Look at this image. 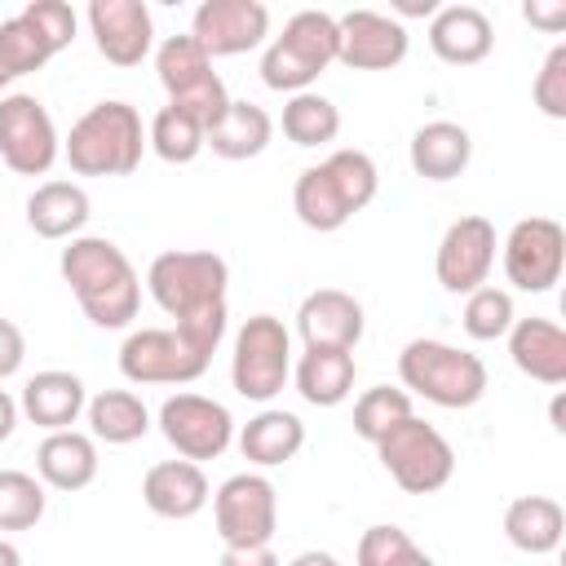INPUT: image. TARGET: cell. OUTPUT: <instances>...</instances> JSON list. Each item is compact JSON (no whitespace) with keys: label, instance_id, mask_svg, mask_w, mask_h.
<instances>
[{"label":"cell","instance_id":"cell-39","mask_svg":"<svg viewBox=\"0 0 566 566\" xmlns=\"http://www.w3.org/2000/svg\"><path fill=\"white\" fill-rule=\"evenodd\" d=\"M531 97L539 106V115L548 119H566V44H553L535 84H531Z\"/></svg>","mask_w":566,"mask_h":566},{"label":"cell","instance_id":"cell-5","mask_svg":"<svg viewBox=\"0 0 566 566\" xmlns=\"http://www.w3.org/2000/svg\"><path fill=\"white\" fill-rule=\"evenodd\" d=\"M398 380L407 385V394H420L433 407L460 411L486 394V363L460 345L416 336L398 354Z\"/></svg>","mask_w":566,"mask_h":566},{"label":"cell","instance_id":"cell-10","mask_svg":"<svg viewBox=\"0 0 566 566\" xmlns=\"http://www.w3.org/2000/svg\"><path fill=\"white\" fill-rule=\"evenodd\" d=\"M292 376V332L274 314H252L234 332V354H230V385L248 402H270L283 394Z\"/></svg>","mask_w":566,"mask_h":566},{"label":"cell","instance_id":"cell-19","mask_svg":"<svg viewBox=\"0 0 566 566\" xmlns=\"http://www.w3.org/2000/svg\"><path fill=\"white\" fill-rule=\"evenodd\" d=\"M88 31L106 62L137 66L155 44V22L146 0H93L88 4Z\"/></svg>","mask_w":566,"mask_h":566},{"label":"cell","instance_id":"cell-27","mask_svg":"<svg viewBox=\"0 0 566 566\" xmlns=\"http://www.w3.org/2000/svg\"><path fill=\"white\" fill-rule=\"evenodd\" d=\"M88 217H93V203L80 181H40L27 195V226L40 239H80Z\"/></svg>","mask_w":566,"mask_h":566},{"label":"cell","instance_id":"cell-16","mask_svg":"<svg viewBox=\"0 0 566 566\" xmlns=\"http://www.w3.org/2000/svg\"><path fill=\"white\" fill-rule=\"evenodd\" d=\"M495 226L478 212L460 217L447 226L442 243H438V256H433V274L442 283V292L451 296H469L478 292L486 279H491V265H495Z\"/></svg>","mask_w":566,"mask_h":566},{"label":"cell","instance_id":"cell-42","mask_svg":"<svg viewBox=\"0 0 566 566\" xmlns=\"http://www.w3.org/2000/svg\"><path fill=\"white\" fill-rule=\"evenodd\" d=\"M217 566H283V562H279L274 548L265 544V548H226Z\"/></svg>","mask_w":566,"mask_h":566},{"label":"cell","instance_id":"cell-33","mask_svg":"<svg viewBox=\"0 0 566 566\" xmlns=\"http://www.w3.org/2000/svg\"><path fill=\"white\" fill-rule=\"evenodd\" d=\"M336 133H340V111L332 97L305 88L283 102V137L292 146H327L336 142Z\"/></svg>","mask_w":566,"mask_h":566},{"label":"cell","instance_id":"cell-14","mask_svg":"<svg viewBox=\"0 0 566 566\" xmlns=\"http://www.w3.org/2000/svg\"><path fill=\"white\" fill-rule=\"evenodd\" d=\"M159 433L181 460H217L234 442V416L208 394H172L159 407Z\"/></svg>","mask_w":566,"mask_h":566},{"label":"cell","instance_id":"cell-41","mask_svg":"<svg viewBox=\"0 0 566 566\" xmlns=\"http://www.w3.org/2000/svg\"><path fill=\"white\" fill-rule=\"evenodd\" d=\"M522 18H526L531 27L557 35V31H566V0H526V4H522Z\"/></svg>","mask_w":566,"mask_h":566},{"label":"cell","instance_id":"cell-17","mask_svg":"<svg viewBox=\"0 0 566 566\" xmlns=\"http://www.w3.org/2000/svg\"><path fill=\"white\" fill-rule=\"evenodd\" d=\"M407 27L380 9H349L336 18V62L349 71H389L407 57Z\"/></svg>","mask_w":566,"mask_h":566},{"label":"cell","instance_id":"cell-38","mask_svg":"<svg viewBox=\"0 0 566 566\" xmlns=\"http://www.w3.org/2000/svg\"><path fill=\"white\" fill-rule=\"evenodd\" d=\"M513 318H517L513 314V296L504 287L482 283L478 292L464 296V332L473 340H500V336H509Z\"/></svg>","mask_w":566,"mask_h":566},{"label":"cell","instance_id":"cell-47","mask_svg":"<svg viewBox=\"0 0 566 566\" xmlns=\"http://www.w3.org/2000/svg\"><path fill=\"white\" fill-rule=\"evenodd\" d=\"M548 416H553V429H557V433H566V424H562V394L553 398V411H548Z\"/></svg>","mask_w":566,"mask_h":566},{"label":"cell","instance_id":"cell-37","mask_svg":"<svg viewBox=\"0 0 566 566\" xmlns=\"http://www.w3.org/2000/svg\"><path fill=\"white\" fill-rule=\"evenodd\" d=\"M44 517V482L22 469H0V531H31Z\"/></svg>","mask_w":566,"mask_h":566},{"label":"cell","instance_id":"cell-7","mask_svg":"<svg viewBox=\"0 0 566 566\" xmlns=\"http://www.w3.org/2000/svg\"><path fill=\"white\" fill-rule=\"evenodd\" d=\"M75 40V9L66 0H31L22 13L0 18V88L40 71Z\"/></svg>","mask_w":566,"mask_h":566},{"label":"cell","instance_id":"cell-36","mask_svg":"<svg viewBox=\"0 0 566 566\" xmlns=\"http://www.w3.org/2000/svg\"><path fill=\"white\" fill-rule=\"evenodd\" d=\"M358 566H438L402 526L394 522H380V526H367L358 535Z\"/></svg>","mask_w":566,"mask_h":566},{"label":"cell","instance_id":"cell-18","mask_svg":"<svg viewBox=\"0 0 566 566\" xmlns=\"http://www.w3.org/2000/svg\"><path fill=\"white\" fill-rule=\"evenodd\" d=\"M190 35L208 57H234L270 35V9L261 0H203L190 18Z\"/></svg>","mask_w":566,"mask_h":566},{"label":"cell","instance_id":"cell-28","mask_svg":"<svg viewBox=\"0 0 566 566\" xmlns=\"http://www.w3.org/2000/svg\"><path fill=\"white\" fill-rule=\"evenodd\" d=\"M301 447H305V424H301L296 411H283V407H265V411H256V416L239 429V451H243V460L256 464V469L287 464Z\"/></svg>","mask_w":566,"mask_h":566},{"label":"cell","instance_id":"cell-22","mask_svg":"<svg viewBox=\"0 0 566 566\" xmlns=\"http://www.w3.org/2000/svg\"><path fill=\"white\" fill-rule=\"evenodd\" d=\"M142 500L155 517L186 522L212 500V491H208V478L195 460H159L142 478Z\"/></svg>","mask_w":566,"mask_h":566},{"label":"cell","instance_id":"cell-12","mask_svg":"<svg viewBox=\"0 0 566 566\" xmlns=\"http://www.w3.org/2000/svg\"><path fill=\"white\" fill-rule=\"evenodd\" d=\"M212 522L226 548H265L279 531V491L265 473H234L212 491Z\"/></svg>","mask_w":566,"mask_h":566},{"label":"cell","instance_id":"cell-11","mask_svg":"<svg viewBox=\"0 0 566 566\" xmlns=\"http://www.w3.org/2000/svg\"><path fill=\"white\" fill-rule=\"evenodd\" d=\"M376 455L407 495H433L455 473V447L420 416H407L398 429H389L376 442Z\"/></svg>","mask_w":566,"mask_h":566},{"label":"cell","instance_id":"cell-34","mask_svg":"<svg viewBox=\"0 0 566 566\" xmlns=\"http://www.w3.org/2000/svg\"><path fill=\"white\" fill-rule=\"evenodd\" d=\"M146 146L164 159V164H190L203 150V124L177 106H159L150 128H146Z\"/></svg>","mask_w":566,"mask_h":566},{"label":"cell","instance_id":"cell-45","mask_svg":"<svg viewBox=\"0 0 566 566\" xmlns=\"http://www.w3.org/2000/svg\"><path fill=\"white\" fill-rule=\"evenodd\" d=\"M287 566H340V562H336L327 548H305V553H296Z\"/></svg>","mask_w":566,"mask_h":566},{"label":"cell","instance_id":"cell-30","mask_svg":"<svg viewBox=\"0 0 566 566\" xmlns=\"http://www.w3.org/2000/svg\"><path fill=\"white\" fill-rule=\"evenodd\" d=\"M562 535H566V513L553 495H517L504 509V539L517 553L544 557L562 544Z\"/></svg>","mask_w":566,"mask_h":566},{"label":"cell","instance_id":"cell-24","mask_svg":"<svg viewBox=\"0 0 566 566\" xmlns=\"http://www.w3.org/2000/svg\"><path fill=\"white\" fill-rule=\"evenodd\" d=\"M84 407H88L84 380H80L75 371H57V367L35 371V376L22 385V398H18V411H22L31 424L49 429V433L71 429Z\"/></svg>","mask_w":566,"mask_h":566},{"label":"cell","instance_id":"cell-13","mask_svg":"<svg viewBox=\"0 0 566 566\" xmlns=\"http://www.w3.org/2000/svg\"><path fill=\"white\" fill-rule=\"evenodd\" d=\"M62 155V137L53 128V115L31 93H4L0 97V159L18 177H44Z\"/></svg>","mask_w":566,"mask_h":566},{"label":"cell","instance_id":"cell-40","mask_svg":"<svg viewBox=\"0 0 566 566\" xmlns=\"http://www.w3.org/2000/svg\"><path fill=\"white\" fill-rule=\"evenodd\" d=\"M22 358H27V336H22V327L9 323V318H0V380L18 376Z\"/></svg>","mask_w":566,"mask_h":566},{"label":"cell","instance_id":"cell-4","mask_svg":"<svg viewBox=\"0 0 566 566\" xmlns=\"http://www.w3.org/2000/svg\"><path fill=\"white\" fill-rule=\"evenodd\" d=\"M142 150H146L142 115L119 97L88 106L62 142V155L80 177H128L142 164Z\"/></svg>","mask_w":566,"mask_h":566},{"label":"cell","instance_id":"cell-15","mask_svg":"<svg viewBox=\"0 0 566 566\" xmlns=\"http://www.w3.org/2000/svg\"><path fill=\"white\" fill-rule=\"evenodd\" d=\"M566 265V230L553 217H522L504 239V279L517 292H553Z\"/></svg>","mask_w":566,"mask_h":566},{"label":"cell","instance_id":"cell-46","mask_svg":"<svg viewBox=\"0 0 566 566\" xmlns=\"http://www.w3.org/2000/svg\"><path fill=\"white\" fill-rule=\"evenodd\" d=\"M0 566H22V553L9 539H0Z\"/></svg>","mask_w":566,"mask_h":566},{"label":"cell","instance_id":"cell-3","mask_svg":"<svg viewBox=\"0 0 566 566\" xmlns=\"http://www.w3.org/2000/svg\"><path fill=\"white\" fill-rule=\"evenodd\" d=\"M380 190V172L367 150H332L323 164L301 168L292 186V208L305 230L332 234L340 230L354 212H363Z\"/></svg>","mask_w":566,"mask_h":566},{"label":"cell","instance_id":"cell-35","mask_svg":"<svg viewBox=\"0 0 566 566\" xmlns=\"http://www.w3.org/2000/svg\"><path fill=\"white\" fill-rule=\"evenodd\" d=\"M407 416H416L411 411V394L407 389H394V385H371L358 402H354V433L363 438V442H380L389 429H398Z\"/></svg>","mask_w":566,"mask_h":566},{"label":"cell","instance_id":"cell-21","mask_svg":"<svg viewBox=\"0 0 566 566\" xmlns=\"http://www.w3.org/2000/svg\"><path fill=\"white\" fill-rule=\"evenodd\" d=\"M495 27L478 4H442L429 18V49L447 66H473L491 53Z\"/></svg>","mask_w":566,"mask_h":566},{"label":"cell","instance_id":"cell-6","mask_svg":"<svg viewBox=\"0 0 566 566\" xmlns=\"http://www.w3.org/2000/svg\"><path fill=\"white\" fill-rule=\"evenodd\" d=\"M336 62V18L323 9H296L261 53V80L274 93H305Z\"/></svg>","mask_w":566,"mask_h":566},{"label":"cell","instance_id":"cell-25","mask_svg":"<svg viewBox=\"0 0 566 566\" xmlns=\"http://www.w3.org/2000/svg\"><path fill=\"white\" fill-rule=\"evenodd\" d=\"M411 172L424 181H451L473 159V137L455 119H429L411 133Z\"/></svg>","mask_w":566,"mask_h":566},{"label":"cell","instance_id":"cell-23","mask_svg":"<svg viewBox=\"0 0 566 566\" xmlns=\"http://www.w3.org/2000/svg\"><path fill=\"white\" fill-rule=\"evenodd\" d=\"M509 358L522 376L539 385H566V332L553 318H513L509 327Z\"/></svg>","mask_w":566,"mask_h":566},{"label":"cell","instance_id":"cell-44","mask_svg":"<svg viewBox=\"0 0 566 566\" xmlns=\"http://www.w3.org/2000/svg\"><path fill=\"white\" fill-rule=\"evenodd\" d=\"M18 416H22V411H18V402H13V398L0 389V442H4V438L18 429Z\"/></svg>","mask_w":566,"mask_h":566},{"label":"cell","instance_id":"cell-8","mask_svg":"<svg viewBox=\"0 0 566 566\" xmlns=\"http://www.w3.org/2000/svg\"><path fill=\"white\" fill-rule=\"evenodd\" d=\"M155 71H159V84L168 93V106L195 115L203 124V133L226 115L230 93H226L221 75L212 71V57L199 49V40L190 31L186 35H168L155 49Z\"/></svg>","mask_w":566,"mask_h":566},{"label":"cell","instance_id":"cell-9","mask_svg":"<svg viewBox=\"0 0 566 566\" xmlns=\"http://www.w3.org/2000/svg\"><path fill=\"white\" fill-rule=\"evenodd\" d=\"M212 354L181 327H137L119 345V371L133 385H186L208 371Z\"/></svg>","mask_w":566,"mask_h":566},{"label":"cell","instance_id":"cell-2","mask_svg":"<svg viewBox=\"0 0 566 566\" xmlns=\"http://www.w3.org/2000/svg\"><path fill=\"white\" fill-rule=\"evenodd\" d=\"M57 270H62L66 287L75 292V301H80V310L93 327L119 332L137 318L142 279H137V270H133V261L124 256L119 243H111L102 234L66 239V248L57 256Z\"/></svg>","mask_w":566,"mask_h":566},{"label":"cell","instance_id":"cell-29","mask_svg":"<svg viewBox=\"0 0 566 566\" xmlns=\"http://www.w3.org/2000/svg\"><path fill=\"white\" fill-rule=\"evenodd\" d=\"M354 376H358V363L349 349H305L292 367L296 394L310 407H340L354 394Z\"/></svg>","mask_w":566,"mask_h":566},{"label":"cell","instance_id":"cell-26","mask_svg":"<svg viewBox=\"0 0 566 566\" xmlns=\"http://www.w3.org/2000/svg\"><path fill=\"white\" fill-rule=\"evenodd\" d=\"M35 473L53 491H84L97 478V442H93V433H80V429L44 433V442L35 447Z\"/></svg>","mask_w":566,"mask_h":566},{"label":"cell","instance_id":"cell-31","mask_svg":"<svg viewBox=\"0 0 566 566\" xmlns=\"http://www.w3.org/2000/svg\"><path fill=\"white\" fill-rule=\"evenodd\" d=\"M270 137H274V119L256 102L230 97L226 115L203 133V146H212V155H221V159H252L270 146Z\"/></svg>","mask_w":566,"mask_h":566},{"label":"cell","instance_id":"cell-43","mask_svg":"<svg viewBox=\"0 0 566 566\" xmlns=\"http://www.w3.org/2000/svg\"><path fill=\"white\" fill-rule=\"evenodd\" d=\"M442 4L438 0H394V13H398V22L402 18H433Z\"/></svg>","mask_w":566,"mask_h":566},{"label":"cell","instance_id":"cell-1","mask_svg":"<svg viewBox=\"0 0 566 566\" xmlns=\"http://www.w3.org/2000/svg\"><path fill=\"white\" fill-rule=\"evenodd\" d=\"M146 287L155 305L172 318V327L190 332L208 349L221 345L226 336V287H230V265L208 252V248H172L159 252L146 270Z\"/></svg>","mask_w":566,"mask_h":566},{"label":"cell","instance_id":"cell-32","mask_svg":"<svg viewBox=\"0 0 566 566\" xmlns=\"http://www.w3.org/2000/svg\"><path fill=\"white\" fill-rule=\"evenodd\" d=\"M84 411H88L93 438L111 442V447H128V442L146 438V429H150V411L133 389H102L88 398Z\"/></svg>","mask_w":566,"mask_h":566},{"label":"cell","instance_id":"cell-20","mask_svg":"<svg viewBox=\"0 0 566 566\" xmlns=\"http://www.w3.org/2000/svg\"><path fill=\"white\" fill-rule=\"evenodd\" d=\"M367 314L358 305V296L340 292V287H314L301 310H296V332L305 340V349H349L363 340Z\"/></svg>","mask_w":566,"mask_h":566}]
</instances>
